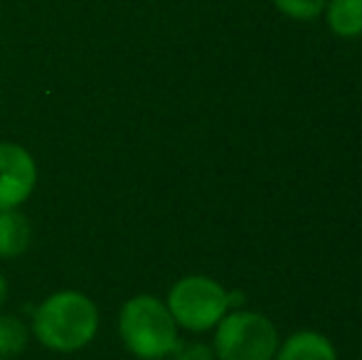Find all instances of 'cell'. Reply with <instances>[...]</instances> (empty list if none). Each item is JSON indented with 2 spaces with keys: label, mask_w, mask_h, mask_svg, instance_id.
Here are the masks:
<instances>
[{
  "label": "cell",
  "mask_w": 362,
  "mask_h": 360,
  "mask_svg": "<svg viewBox=\"0 0 362 360\" xmlns=\"http://www.w3.org/2000/svg\"><path fill=\"white\" fill-rule=\"evenodd\" d=\"M99 331V308L86 294L64 289L33 311V333L45 348L74 353L86 348Z\"/></svg>",
  "instance_id": "1"
},
{
  "label": "cell",
  "mask_w": 362,
  "mask_h": 360,
  "mask_svg": "<svg viewBox=\"0 0 362 360\" xmlns=\"http://www.w3.org/2000/svg\"><path fill=\"white\" fill-rule=\"evenodd\" d=\"M119 333L124 346L139 360L168 358L180 343L177 323L165 301L151 294H139L124 303L119 313Z\"/></svg>",
  "instance_id": "2"
},
{
  "label": "cell",
  "mask_w": 362,
  "mask_h": 360,
  "mask_svg": "<svg viewBox=\"0 0 362 360\" xmlns=\"http://www.w3.org/2000/svg\"><path fill=\"white\" fill-rule=\"evenodd\" d=\"M215 331V356L219 360H274L279 351V331L259 311H227Z\"/></svg>",
  "instance_id": "3"
},
{
  "label": "cell",
  "mask_w": 362,
  "mask_h": 360,
  "mask_svg": "<svg viewBox=\"0 0 362 360\" xmlns=\"http://www.w3.org/2000/svg\"><path fill=\"white\" fill-rule=\"evenodd\" d=\"M168 311L173 313L175 323L187 331H210L222 316L229 311L227 289L212 277L205 274H190L173 284L165 301Z\"/></svg>",
  "instance_id": "4"
},
{
  "label": "cell",
  "mask_w": 362,
  "mask_h": 360,
  "mask_svg": "<svg viewBox=\"0 0 362 360\" xmlns=\"http://www.w3.org/2000/svg\"><path fill=\"white\" fill-rule=\"evenodd\" d=\"M37 166L25 146L0 144V210H18L35 190Z\"/></svg>",
  "instance_id": "5"
},
{
  "label": "cell",
  "mask_w": 362,
  "mask_h": 360,
  "mask_svg": "<svg viewBox=\"0 0 362 360\" xmlns=\"http://www.w3.org/2000/svg\"><path fill=\"white\" fill-rule=\"evenodd\" d=\"M274 360H338L335 346L318 331H298L279 343Z\"/></svg>",
  "instance_id": "6"
},
{
  "label": "cell",
  "mask_w": 362,
  "mask_h": 360,
  "mask_svg": "<svg viewBox=\"0 0 362 360\" xmlns=\"http://www.w3.org/2000/svg\"><path fill=\"white\" fill-rule=\"evenodd\" d=\"M33 242L30 220L20 210H0V260L25 255Z\"/></svg>",
  "instance_id": "7"
},
{
  "label": "cell",
  "mask_w": 362,
  "mask_h": 360,
  "mask_svg": "<svg viewBox=\"0 0 362 360\" xmlns=\"http://www.w3.org/2000/svg\"><path fill=\"white\" fill-rule=\"evenodd\" d=\"M325 20L338 37H360L362 0H330V3H325Z\"/></svg>",
  "instance_id": "8"
},
{
  "label": "cell",
  "mask_w": 362,
  "mask_h": 360,
  "mask_svg": "<svg viewBox=\"0 0 362 360\" xmlns=\"http://www.w3.org/2000/svg\"><path fill=\"white\" fill-rule=\"evenodd\" d=\"M28 348V328L18 316L0 313V360H13Z\"/></svg>",
  "instance_id": "9"
},
{
  "label": "cell",
  "mask_w": 362,
  "mask_h": 360,
  "mask_svg": "<svg viewBox=\"0 0 362 360\" xmlns=\"http://www.w3.org/2000/svg\"><path fill=\"white\" fill-rule=\"evenodd\" d=\"M325 3H328V0H274V5H276L286 18H293V20L318 18L325 10Z\"/></svg>",
  "instance_id": "10"
},
{
  "label": "cell",
  "mask_w": 362,
  "mask_h": 360,
  "mask_svg": "<svg viewBox=\"0 0 362 360\" xmlns=\"http://www.w3.org/2000/svg\"><path fill=\"white\" fill-rule=\"evenodd\" d=\"M170 360H217L215 351H212L210 346H205V343H177L175 351L170 353Z\"/></svg>",
  "instance_id": "11"
},
{
  "label": "cell",
  "mask_w": 362,
  "mask_h": 360,
  "mask_svg": "<svg viewBox=\"0 0 362 360\" xmlns=\"http://www.w3.org/2000/svg\"><path fill=\"white\" fill-rule=\"evenodd\" d=\"M5 296H8V281H5V274L0 272V303L5 301Z\"/></svg>",
  "instance_id": "12"
}]
</instances>
